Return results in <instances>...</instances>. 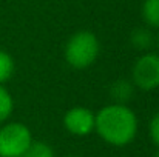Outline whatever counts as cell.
Listing matches in <instances>:
<instances>
[{
  "mask_svg": "<svg viewBox=\"0 0 159 157\" xmlns=\"http://www.w3.org/2000/svg\"><path fill=\"white\" fill-rule=\"evenodd\" d=\"M153 157H159V151H158V153H155V154H153Z\"/></svg>",
  "mask_w": 159,
  "mask_h": 157,
  "instance_id": "cell-13",
  "label": "cell"
},
{
  "mask_svg": "<svg viewBox=\"0 0 159 157\" xmlns=\"http://www.w3.org/2000/svg\"><path fill=\"white\" fill-rule=\"evenodd\" d=\"M158 48H159V40H158Z\"/></svg>",
  "mask_w": 159,
  "mask_h": 157,
  "instance_id": "cell-15",
  "label": "cell"
},
{
  "mask_svg": "<svg viewBox=\"0 0 159 157\" xmlns=\"http://www.w3.org/2000/svg\"><path fill=\"white\" fill-rule=\"evenodd\" d=\"M63 126L73 136H88L94 131V112L85 106H74L65 112Z\"/></svg>",
  "mask_w": 159,
  "mask_h": 157,
  "instance_id": "cell-5",
  "label": "cell"
},
{
  "mask_svg": "<svg viewBox=\"0 0 159 157\" xmlns=\"http://www.w3.org/2000/svg\"><path fill=\"white\" fill-rule=\"evenodd\" d=\"M99 50L101 45L96 34H93L91 31H77L68 39L63 55L70 66L76 69H84L96 62Z\"/></svg>",
  "mask_w": 159,
  "mask_h": 157,
  "instance_id": "cell-2",
  "label": "cell"
},
{
  "mask_svg": "<svg viewBox=\"0 0 159 157\" xmlns=\"http://www.w3.org/2000/svg\"><path fill=\"white\" fill-rule=\"evenodd\" d=\"M94 129L108 145L125 146L138 134V117L127 105L110 103L94 116Z\"/></svg>",
  "mask_w": 159,
  "mask_h": 157,
  "instance_id": "cell-1",
  "label": "cell"
},
{
  "mask_svg": "<svg viewBox=\"0 0 159 157\" xmlns=\"http://www.w3.org/2000/svg\"><path fill=\"white\" fill-rule=\"evenodd\" d=\"M141 12L150 28H159V0H144Z\"/></svg>",
  "mask_w": 159,
  "mask_h": 157,
  "instance_id": "cell-8",
  "label": "cell"
},
{
  "mask_svg": "<svg viewBox=\"0 0 159 157\" xmlns=\"http://www.w3.org/2000/svg\"><path fill=\"white\" fill-rule=\"evenodd\" d=\"M22 157H54V151L45 142H34L33 140V143L22 154Z\"/></svg>",
  "mask_w": 159,
  "mask_h": 157,
  "instance_id": "cell-10",
  "label": "cell"
},
{
  "mask_svg": "<svg viewBox=\"0 0 159 157\" xmlns=\"http://www.w3.org/2000/svg\"><path fill=\"white\" fill-rule=\"evenodd\" d=\"M31 143L33 134L20 122H11L0 128V157H22Z\"/></svg>",
  "mask_w": 159,
  "mask_h": 157,
  "instance_id": "cell-3",
  "label": "cell"
},
{
  "mask_svg": "<svg viewBox=\"0 0 159 157\" xmlns=\"http://www.w3.org/2000/svg\"><path fill=\"white\" fill-rule=\"evenodd\" d=\"M131 82L142 91H153L159 88V54L145 52L133 65Z\"/></svg>",
  "mask_w": 159,
  "mask_h": 157,
  "instance_id": "cell-4",
  "label": "cell"
},
{
  "mask_svg": "<svg viewBox=\"0 0 159 157\" xmlns=\"http://www.w3.org/2000/svg\"><path fill=\"white\" fill-rule=\"evenodd\" d=\"M134 83L131 80L127 79H119L116 80L111 86H110V96L114 100L113 103H120L127 105L128 100H131L133 94H134Z\"/></svg>",
  "mask_w": 159,
  "mask_h": 157,
  "instance_id": "cell-6",
  "label": "cell"
},
{
  "mask_svg": "<svg viewBox=\"0 0 159 157\" xmlns=\"http://www.w3.org/2000/svg\"><path fill=\"white\" fill-rule=\"evenodd\" d=\"M65 157H74V156H65Z\"/></svg>",
  "mask_w": 159,
  "mask_h": 157,
  "instance_id": "cell-14",
  "label": "cell"
},
{
  "mask_svg": "<svg viewBox=\"0 0 159 157\" xmlns=\"http://www.w3.org/2000/svg\"><path fill=\"white\" fill-rule=\"evenodd\" d=\"M12 108H14V102L9 91L0 85V123L8 120V117L12 114Z\"/></svg>",
  "mask_w": 159,
  "mask_h": 157,
  "instance_id": "cell-9",
  "label": "cell"
},
{
  "mask_svg": "<svg viewBox=\"0 0 159 157\" xmlns=\"http://www.w3.org/2000/svg\"><path fill=\"white\" fill-rule=\"evenodd\" d=\"M131 45L139 51H147L153 46V34L148 28H136L130 36Z\"/></svg>",
  "mask_w": 159,
  "mask_h": 157,
  "instance_id": "cell-7",
  "label": "cell"
},
{
  "mask_svg": "<svg viewBox=\"0 0 159 157\" xmlns=\"http://www.w3.org/2000/svg\"><path fill=\"white\" fill-rule=\"evenodd\" d=\"M148 134L152 142L159 148V112H156L152 120H150V126H148Z\"/></svg>",
  "mask_w": 159,
  "mask_h": 157,
  "instance_id": "cell-12",
  "label": "cell"
},
{
  "mask_svg": "<svg viewBox=\"0 0 159 157\" xmlns=\"http://www.w3.org/2000/svg\"><path fill=\"white\" fill-rule=\"evenodd\" d=\"M14 72V60L5 51H0V85L11 79Z\"/></svg>",
  "mask_w": 159,
  "mask_h": 157,
  "instance_id": "cell-11",
  "label": "cell"
}]
</instances>
